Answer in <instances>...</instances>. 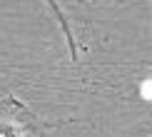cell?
Masks as SVG:
<instances>
[{
    "mask_svg": "<svg viewBox=\"0 0 152 137\" xmlns=\"http://www.w3.org/2000/svg\"><path fill=\"white\" fill-rule=\"evenodd\" d=\"M45 3L50 5V10L55 12V17H58V23H60V28H62V33H65V37H67L70 58H72V60H77V45H75V37H72V30H70V23H67V17L62 15V10L58 8V3H55V0H45Z\"/></svg>",
    "mask_w": 152,
    "mask_h": 137,
    "instance_id": "1",
    "label": "cell"
}]
</instances>
